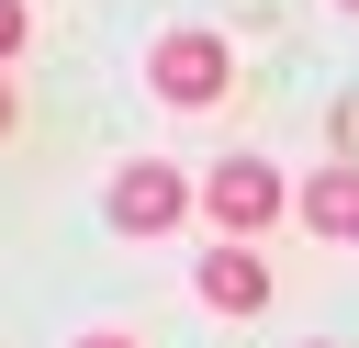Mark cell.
Returning <instances> with one entry per match:
<instances>
[{
    "instance_id": "1",
    "label": "cell",
    "mask_w": 359,
    "mask_h": 348,
    "mask_svg": "<svg viewBox=\"0 0 359 348\" xmlns=\"http://www.w3.org/2000/svg\"><path fill=\"white\" fill-rule=\"evenodd\" d=\"M146 79H157V101H180V112H213V101L236 90V56H224V34H157Z\"/></svg>"
},
{
    "instance_id": "2",
    "label": "cell",
    "mask_w": 359,
    "mask_h": 348,
    "mask_svg": "<svg viewBox=\"0 0 359 348\" xmlns=\"http://www.w3.org/2000/svg\"><path fill=\"white\" fill-rule=\"evenodd\" d=\"M101 213H112V236H168V225L191 213V180H180L168 157H123L112 191H101Z\"/></svg>"
},
{
    "instance_id": "3",
    "label": "cell",
    "mask_w": 359,
    "mask_h": 348,
    "mask_svg": "<svg viewBox=\"0 0 359 348\" xmlns=\"http://www.w3.org/2000/svg\"><path fill=\"white\" fill-rule=\"evenodd\" d=\"M280 202H292V191H280V168H269V157H224V168L202 180V213H213L224 236H258V225H280Z\"/></svg>"
},
{
    "instance_id": "4",
    "label": "cell",
    "mask_w": 359,
    "mask_h": 348,
    "mask_svg": "<svg viewBox=\"0 0 359 348\" xmlns=\"http://www.w3.org/2000/svg\"><path fill=\"white\" fill-rule=\"evenodd\" d=\"M191 292H202L213 314H269V258H258V236H224V247H202Z\"/></svg>"
},
{
    "instance_id": "5",
    "label": "cell",
    "mask_w": 359,
    "mask_h": 348,
    "mask_svg": "<svg viewBox=\"0 0 359 348\" xmlns=\"http://www.w3.org/2000/svg\"><path fill=\"white\" fill-rule=\"evenodd\" d=\"M292 202H303V225H314L325 247H359V168H325V180H303Z\"/></svg>"
},
{
    "instance_id": "6",
    "label": "cell",
    "mask_w": 359,
    "mask_h": 348,
    "mask_svg": "<svg viewBox=\"0 0 359 348\" xmlns=\"http://www.w3.org/2000/svg\"><path fill=\"white\" fill-rule=\"evenodd\" d=\"M22 45H34V11H22V0H0V67H11Z\"/></svg>"
},
{
    "instance_id": "7",
    "label": "cell",
    "mask_w": 359,
    "mask_h": 348,
    "mask_svg": "<svg viewBox=\"0 0 359 348\" xmlns=\"http://www.w3.org/2000/svg\"><path fill=\"white\" fill-rule=\"evenodd\" d=\"M79 348H135V337H123V326H101V337H79Z\"/></svg>"
},
{
    "instance_id": "8",
    "label": "cell",
    "mask_w": 359,
    "mask_h": 348,
    "mask_svg": "<svg viewBox=\"0 0 359 348\" xmlns=\"http://www.w3.org/2000/svg\"><path fill=\"white\" fill-rule=\"evenodd\" d=\"M0 135H11V90H0Z\"/></svg>"
},
{
    "instance_id": "9",
    "label": "cell",
    "mask_w": 359,
    "mask_h": 348,
    "mask_svg": "<svg viewBox=\"0 0 359 348\" xmlns=\"http://www.w3.org/2000/svg\"><path fill=\"white\" fill-rule=\"evenodd\" d=\"M337 11H359V0H337Z\"/></svg>"
},
{
    "instance_id": "10",
    "label": "cell",
    "mask_w": 359,
    "mask_h": 348,
    "mask_svg": "<svg viewBox=\"0 0 359 348\" xmlns=\"http://www.w3.org/2000/svg\"><path fill=\"white\" fill-rule=\"evenodd\" d=\"M314 348H325V337H314Z\"/></svg>"
}]
</instances>
